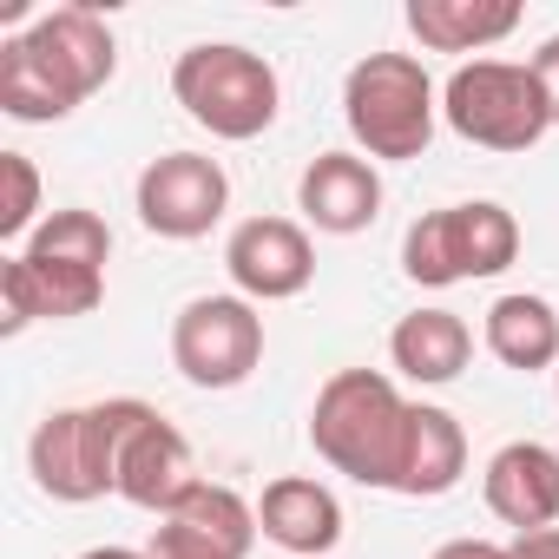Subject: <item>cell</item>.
Here are the masks:
<instances>
[{"instance_id": "1", "label": "cell", "mask_w": 559, "mask_h": 559, "mask_svg": "<svg viewBox=\"0 0 559 559\" xmlns=\"http://www.w3.org/2000/svg\"><path fill=\"white\" fill-rule=\"evenodd\" d=\"M408 421H415V402L395 389V376H382V369H336L317 389L310 448L336 474H349L356 487L395 493L402 448H408Z\"/></svg>"}, {"instance_id": "2", "label": "cell", "mask_w": 559, "mask_h": 559, "mask_svg": "<svg viewBox=\"0 0 559 559\" xmlns=\"http://www.w3.org/2000/svg\"><path fill=\"white\" fill-rule=\"evenodd\" d=\"M343 126L362 158L408 165L435 145L441 126V93L415 53H369L343 80Z\"/></svg>"}, {"instance_id": "3", "label": "cell", "mask_w": 559, "mask_h": 559, "mask_svg": "<svg viewBox=\"0 0 559 559\" xmlns=\"http://www.w3.org/2000/svg\"><path fill=\"white\" fill-rule=\"evenodd\" d=\"M171 99L185 106L191 126H204L211 139H263L284 106V80L276 67L237 40H198L171 60Z\"/></svg>"}, {"instance_id": "4", "label": "cell", "mask_w": 559, "mask_h": 559, "mask_svg": "<svg viewBox=\"0 0 559 559\" xmlns=\"http://www.w3.org/2000/svg\"><path fill=\"white\" fill-rule=\"evenodd\" d=\"M132 421V395L86 402V408H53L34 441H27V474L47 500L86 507L119 493V435Z\"/></svg>"}, {"instance_id": "5", "label": "cell", "mask_w": 559, "mask_h": 559, "mask_svg": "<svg viewBox=\"0 0 559 559\" xmlns=\"http://www.w3.org/2000/svg\"><path fill=\"white\" fill-rule=\"evenodd\" d=\"M520 257V217L493 198H467V204H441L421 211L402 237V270L421 290H448V284H474V276H500Z\"/></svg>"}, {"instance_id": "6", "label": "cell", "mask_w": 559, "mask_h": 559, "mask_svg": "<svg viewBox=\"0 0 559 559\" xmlns=\"http://www.w3.org/2000/svg\"><path fill=\"white\" fill-rule=\"evenodd\" d=\"M441 119L480 152H533L552 132L546 93L526 60H467L441 86Z\"/></svg>"}, {"instance_id": "7", "label": "cell", "mask_w": 559, "mask_h": 559, "mask_svg": "<svg viewBox=\"0 0 559 559\" xmlns=\"http://www.w3.org/2000/svg\"><path fill=\"white\" fill-rule=\"evenodd\" d=\"M171 369L191 389H211V395L243 389L263 369V317H257V304H243L237 290L230 297H191L171 317Z\"/></svg>"}, {"instance_id": "8", "label": "cell", "mask_w": 559, "mask_h": 559, "mask_svg": "<svg viewBox=\"0 0 559 559\" xmlns=\"http://www.w3.org/2000/svg\"><path fill=\"white\" fill-rule=\"evenodd\" d=\"M132 211L152 237L165 243H198L217 230V217L230 211V178L217 158L204 152H165L139 171L132 185Z\"/></svg>"}, {"instance_id": "9", "label": "cell", "mask_w": 559, "mask_h": 559, "mask_svg": "<svg viewBox=\"0 0 559 559\" xmlns=\"http://www.w3.org/2000/svg\"><path fill=\"white\" fill-rule=\"evenodd\" d=\"M198 461H191V441L178 435V421H165L152 402L132 395V421L119 435V500L171 520L191 493H198Z\"/></svg>"}, {"instance_id": "10", "label": "cell", "mask_w": 559, "mask_h": 559, "mask_svg": "<svg viewBox=\"0 0 559 559\" xmlns=\"http://www.w3.org/2000/svg\"><path fill=\"white\" fill-rule=\"evenodd\" d=\"M106 304V270L60 263V257H0V336H21L34 323H73Z\"/></svg>"}, {"instance_id": "11", "label": "cell", "mask_w": 559, "mask_h": 559, "mask_svg": "<svg viewBox=\"0 0 559 559\" xmlns=\"http://www.w3.org/2000/svg\"><path fill=\"white\" fill-rule=\"evenodd\" d=\"M224 270L243 304H290L317 276V243L297 217H243L224 237Z\"/></svg>"}, {"instance_id": "12", "label": "cell", "mask_w": 559, "mask_h": 559, "mask_svg": "<svg viewBox=\"0 0 559 559\" xmlns=\"http://www.w3.org/2000/svg\"><path fill=\"white\" fill-rule=\"evenodd\" d=\"M297 211L323 237H356L382 217V171L362 152H317L297 178Z\"/></svg>"}, {"instance_id": "13", "label": "cell", "mask_w": 559, "mask_h": 559, "mask_svg": "<svg viewBox=\"0 0 559 559\" xmlns=\"http://www.w3.org/2000/svg\"><path fill=\"white\" fill-rule=\"evenodd\" d=\"M480 493H487V513L500 526H513V533L559 526V448H546V441H507L487 461Z\"/></svg>"}, {"instance_id": "14", "label": "cell", "mask_w": 559, "mask_h": 559, "mask_svg": "<svg viewBox=\"0 0 559 559\" xmlns=\"http://www.w3.org/2000/svg\"><path fill=\"white\" fill-rule=\"evenodd\" d=\"M257 526L290 559H323L343 539V500L317 474H276L263 487V500H257Z\"/></svg>"}, {"instance_id": "15", "label": "cell", "mask_w": 559, "mask_h": 559, "mask_svg": "<svg viewBox=\"0 0 559 559\" xmlns=\"http://www.w3.org/2000/svg\"><path fill=\"white\" fill-rule=\"evenodd\" d=\"M27 40H34V53L80 93V106H86L93 93H106L112 73H119V40H112V27H106L93 8H53V14H40V21L27 27Z\"/></svg>"}, {"instance_id": "16", "label": "cell", "mask_w": 559, "mask_h": 559, "mask_svg": "<svg viewBox=\"0 0 559 559\" xmlns=\"http://www.w3.org/2000/svg\"><path fill=\"white\" fill-rule=\"evenodd\" d=\"M480 343H487V356H493L500 369L539 376V369L559 362V310H552L546 297H533V290H507V297L487 304Z\"/></svg>"}, {"instance_id": "17", "label": "cell", "mask_w": 559, "mask_h": 559, "mask_svg": "<svg viewBox=\"0 0 559 559\" xmlns=\"http://www.w3.org/2000/svg\"><path fill=\"white\" fill-rule=\"evenodd\" d=\"M467 474V428L435 408V402H415V421H408V448H402V474H395V493L402 500H441L454 493Z\"/></svg>"}, {"instance_id": "18", "label": "cell", "mask_w": 559, "mask_h": 559, "mask_svg": "<svg viewBox=\"0 0 559 559\" xmlns=\"http://www.w3.org/2000/svg\"><path fill=\"white\" fill-rule=\"evenodd\" d=\"M389 362H395V376H408L421 389H441L474 362V330L454 310H415L389 330Z\"/></svg>"}, {"instance_id": "19", "label": "cell", "mask_w": 559, "mask_h": 559, "mask_svg": "<svg viewBox=\"0 0 559 559\" xmlns=\"http://www.w3.org/2000/svg\"><path fill=\"white\" fill-rule=\"evenodd\" d=\"M520 27L513 0H408V34L428 53H487Z\"/></svg>"}, {"instance_id": "20", "label": "cell", "mask_w": 559, "mask_h": 559, "mask_svg": "<svg viewBox=\"0 0 559 559\" xmlns=\"http://www.w3.org/2000/svg\"><path fill=\"white\" fill-rule=\"evenodd\" d=\"M0 112L21 119V126H53V119H73L80 112V93L34 53L27 34L0 40Z\"/></svg>"}, {"instance_id": "21", "label": "cell", "mask_w": 559, "mask_h": 559, "mask_svg": "<svg viewBox=\"0 0 559 559\" xmlns=\"http://www.w3.org/2000/svg\"><path fill=\"white\" fill-rule=\"evenodd\" d=\"M21 250H27V257H60V263H93V270H106V263H112V230H106L99 211L67 204V211H47L40 230H34Z\"/></svg>"}, {"instance_id": "22", "label": "cell", "mask_w": 559, "mask_h": 559, "mask_svg": "<svg viewBox=\"0 0 559 559\" xmlns=\"http://www.w3.org/2000/svg\"><path fill=\"white\" fill-rule=\"evenodd\" d=\"M171 520H191L198 533H211V539H217V546H230L237 559H250V546L263 539L257 507H250L237 487H224V480H198V493H191Z\"/></svg>"}, {"instance_id": "23", "label": "cell", "mask_w": 559, "mask_h": 559, "mask_svg": "<svg viewBox=\"0 0 559 559\" xmlns=\"http://www.w3.org/2000/svg\"><path fill=\"white\" fill-rule=\"evenodd\" d=\"M0 185H8V198H0V237L8 243H27L40 224V171L27 152H0Z\"/></svg>"}, {"instance_id": "24", "label": "cell", "mask_w": 559, "mask_h": 559, "mask_svg": "<svg viewBox=\"0 0 559 559\" xmlns=\"http://www.w3.org/2000/svg\"><path fill=\"white\" fill-rule=\"evenodd\" d=\"M145 559H237V552L217 546L211 533H198L191 520H158L145 539Z\"/></svg>"}, {"instance_id": "25", "label": "cell", "mask_w": 559, "mask_h": 559, "mask_svg": "<svg viewBox=\"0 0 559 559\" xmlns=\"http://www.w3.org/2000/svg\"><path fill=\"white\" fill-rule=\"evenodd\" d=\"M526 67H533V80H539V93H546V112H552V126H559V34H546Z\"/></svg>"}, {"instance_id": "26", "label": "cell", "mask_w": 559, "mask_h": 559, "mask_svg": "<svg viewBox=\"0 0 559 559\" xmlns=\"http://www.w3.org/2000/svg\"><path fill=\"white\" fill-rule=\"evenodd\" d=\"M428 559H513L500 539H441Z\"/></svg>"}, {"instance_id": "27", "label": "cell", "mask_w": 559, "mask_h": 559, "mask_svg": "<svg viewBox=\"0 0 559 559\" xmlns=\"http://www.w3.org/2000/svg\"><path fill=\"white\" fill-rule=\"evenodd\" d=\"M513 559H559V526H539V533H513L507 546Z\"/></svg>"}, {"instance_id": "28", "label": "cell", "mask_w": 559, "mask_h": 559, "mask_svg": "<svg viewBox=\"0 0 559 559\" xmlns=\"http://www.w3.org/2000/svg\"><path fill=\"white\" fill-rule=\"evenodd\" d=\"M80 559H145V546H93V552H80Z\"/></svg>"}, {"instance_id": "29", "label": "cell", "mask_w": 559, "mask_h": 559, "mask_svg": "<svg viewBox=\"0 0 559 559\" xmlns=\"http://www.w3.org/2000/svg\"><path fill=\"white\" fill-rule=\"evenodd\" d=\"M552 402H559V382H552Z\"/></svg>"}]
</instances>
